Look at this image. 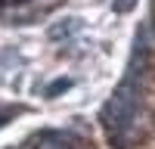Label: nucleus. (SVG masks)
Instances as JSON below:
<instances>
[{
  "label": "nucleus",
  "instance_id": "1",
  "mask_svg": "<svg viewBox=\"0 0 155 149\" xmlns=\"http://www.w3.org/2000/svg\"><path fill=\"white\" fill-rule=\"evenodd\" d=\"M140 59H143V34H137V53H134V62L127 68L124 81L118 84V90L112 93V99L102 109V124L112 134V140H118L137 118V106H140Z\"/></svg>",
  "mask_w": 155,
  "mask_h": 149
},
{
  "label": "nucleus",
  "instance_id": "2",
  "mask_svg": "<svg viewBox=\"0 0 155 149\" xmlns=\"http://www.w3.org/2000/svg\"><path fill=\"white\" fill-rule=\"evenodd\" d=\"M74 31H81V19H62L50 28V41H62V37H68Z\"/></svg>",
  "mask_w": 155,
  "mask_h": 149
},
{
  "label": "nucleus",
  "instance_id": "3",
  "mask_svg": "<svg viewBox=\"0 0 155 149\" xmlns=\"http://www.w3.org/2000/svg\"><path fill=\"white\" fill-rule=\"evenodd\" d=\"M71 87V81L68 78H62V81H56V84H50L47 87V96H56V93H62V90H68Z\"/></svg>",
  "mask_w": 155,
  "mask_h": 149
},
{
  "label": "nucleus",
  "instance_id": "4",
  "mask_svg": "<svg viewBox=\"0 0 155 149\" xmlns=\"http://www.w3.org/2000/svg\"><path fill=\"white\" fill-rule=\"evenodd\" d=\"M137 0H115V12H127V9H134Z\"/></svg>",
  "mask_w": 155,
  "mask_h": 149
},
{
  "label": "nucleus",
  "instance_id": "5",
  "mask_svg": "<svg viewBox=\"0 0 155 149\" xmlns=\"http://www.w3.org/2000/svg\"><path fill=\"white\" fill-rule=\"evenodd\" d=\"M37 149H59L56 143H47V137H44V140H41V146H37Z\"/></svg>",
  "mask_w": 155,
  "mask_h": 149
}]
</instances>
